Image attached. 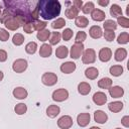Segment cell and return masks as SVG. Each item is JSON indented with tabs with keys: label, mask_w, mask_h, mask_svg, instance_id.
<instances>
[{
	"label": "cell",
	"mask_w": 129,
	"mask_h": 129,
	"mask_svg": "<svg viewBox=\"0 0 129 129\" xmlns=\"http://www.w3.org/2000/svg\"><path fill=\"white\" fill-rule=\"evenodd\" d=\"M94 120L99 124H105L108 120V115L102 110H96L94 112Z\"/></svg>",
	"instance_id": "cell-12"
},
{
	"label": "cell",
	"mask_w": 129,
	"mask_h": 129,
	"mask_svg": "<svg viewBox=\"0 0 129 129\" xmlns=\"http://www.w3.org/2000/svg\"><path fill=\"white\" fill-rule=\"evenodd\" d=\"M38 17L44 20H50L59 15L61 5L57 0H40L36 4Z\"/></svg>",
	"instance_id": "cell-1"
},
{
	"label": "cell",
	"mask_w": 129,
	"mask_h": 129,
	"mask_svg": "<svg viewBox=\"0 0 129 129\" xmlns=\"http://www.w3.org/2000/svg\"><path fill=\"white\" fill-rule=\"evenodd\" d=\"M12 94H13L14 98H16V99H18V100H24V99H26L27 96H28L27 90L24 89L23 87H16V88L13 90Z\"/></svg>",
	"instance_id": "cell-10"
},
{
	"label": "cell",
	"mask_w": 129,
	"mask_h": 129,
	"mask_svg": "<svg viewBox=\"0 0 129 129\" xmlns=\"http://www.w3.org/2000/svg\"><path fill=\"white\" fill-rule=\"evenodd\" d=\"M14 111L17 115H23L26 113L27 111V106L24 103H18L16 104V106L14 107Z\"/></svg>",
	"instance_id": "cell-35"
},
{
	"label": "cell",
	"mask_w": 129,
	"mask_h": 129,
	"mask_svg": "<svg viewBox=\"0 0 129 129\" xmlns=\"http://www.w3.org/2000/svg\"><path fill=\"white\" fill-rule=\"evenodd\" d=\"M91 120V115L90 113H81L77 116V122L80 127H86Z\"/></svg>",
	"instance_id": "cell-9"
},
{
	"label": "cell",
	"mask_w": 129,
	"mask_h": 129,
	"mask_svg": "<svg viewBox=\"0 0 129 129\" xmlns=\"http://www.w3.org/2000/svg\"><path fill=\"white\" fill-rule=\"evenodd\" d=\"M79 12H80V10L78 9V8H76L73 4L71 5V6H69L68 8H67V10H66V12H64V15H66V17L68 18V19H76L78 16H79Z\"/></svg>",
	"instance_id": "cell-17"
},
{
	"label": "cell",
	"mask_w": 129,
	"mask_h": 129,
	"mask_svg": "<svg viewBox=\"0 0 129 129\" xmlns=\"http://www.w3.org/2000/svg\"><path fill=\"white\" fill-rule=\"evenodd\" d=\"M109 94L112 98H121L124 95V89L120 86H113L109 89Z\"/></svg>",
	"instance_id": "cell-16"
},
{
	"label": "cell",
	"mask_w": 129,
	"mask_h": 129,
	"mask_svg": "<svg viewBox=\"0 0 129 129\" xmlns=\"http://www.w3.org/2000/svg\"><path fill=\"white\" fill-rule=\"evenodd\" d=\"M37 49V43L34 41H30L25 45V51L28 54H34Z\"/></svg>",
	"instance_id": "cell-34"
},
{
	"label": "cell",
	"mask_w": 129,
	"mask_h": 129,
	"mask_svg": "<svg viewBox=\"0 0 129 129\" xmlns=\"http://www.w3.org/2000/svg\"><path fill=\"white\" fill-rule=\"evenodd\" d=\"M9 36H10V34L6 29L0 28V40L1 41H7Z\"/></svg>",
	"instance_id": "cell-43"
},
{
	"label": "cell",
	"mask_w": 129,
	"mask_h": 129,
	"mask_svg": "<svg viewBox=\"0 0 129 129\" xmlns=\"http://www.w3.org/2000/svg\"><path fill=\"white\" fill-rule=\"evenodd\" d=\"M33 23H34V29L37 30V31H41V30L45 29V27L47 25L46 21H41V20H38V19L34 20Z\"/></svg>",
	"instance_id": "cell-38"
},
{
	"label": "cell",
	"mask_w": 129,
	"mask_h": 129,
	"mask_svg": "<svg viewBox=\"0 0 129 129\" xmlns=\"http://www.w3.org/2000/svg\"><path fill=\"white\" fill-rule=\"evenodd\" d=\"M100 6H103V7H106L108 4H109V0H98L97 2Z\"/></svg>",
	"instance_id": "cell-48"
},
{
	"label": "cell",
	"mask_w": 129,
	"mask_h": 129,
	"mask_svg": "<svg viewBox=\"0 0 129 129\" xmlns=\"http://www.w3.org/2000/svg\"><path fill=\"white\" fill-rule=\"evenodd\" d=\"M108 109L113 112V113H118L120 112L122 109H123V103L121 101H114V102H111L109 103L108 105Z\"/></svg>",
	"instance_id": "cell-23"
},
{
	"label": "cell",
	"mask_w": 129,
	"mask_h": 129,
	"mask_svg": "<svg viewBox=\"0 0 129 129\" xmlns=\"http://www.w3.org/2000/svg\"><path fill=\"white\" fill-rule=\"evenodd\" d=\"M1 13H2V10H1V8H0V15H1Z\"/></svg>",
	"instance_id": "cell-52"
},
{
	"label": "cell",
	"mask_w": 129,
	"mask_h": 129,
	"mask_svg": "<svg viewBox=\"0 0 129 129\" xmlns=\"http://www.w3.org/2000/svg\"><path fill=\"white\" fill-rule=\"evenodd\" d=\"M94 9H95V4L92 1H89L85 4H83V7H82V11L85 14H91Z\"/></svg>",
	"instance_id": "cell-32"
},
{
	"label": "cell",
	"mask_w": 129,
	"mask_h": 129,
	"mask_svg": "<svg viewBox=\"0 0 129 129\" xmlns=\"http://www.w3.org/2000/svg\"><path fill=\"white\" fill-rule=\"evenodd\" d=\"M23 30L27 34H31L35 29H34V23L33 21H28L23 25Z\"/></svg>",
	"instance_id": "cell-40"
},
{
	"label": "cell",
	"mask_w": 129,
	"mask_h": 129,
	"mask_svg": "<svg viewBox=\"0 0 129 129\" xmlns=\"http://www.w3.org/2000/svg\"><path fill=\"white\" fill-rule=\"evenodd\" d=\"M41 83L45 86H48V87L54 86L57 83V76L51 72L44 73L41 77Z\"/></svg>",
	"instance_id": "cell-3"
},
{
	"label": "cell",
	"mask_w": 129,
	"mask_h": 129,
	"mask_svg": "<svg viewBox=\"0 0 129 129\" xmlns=\"http://www.w3.org/2000/svg\"><path fill=\"white\" fill-rule=\"evenodd\" d=\"M122 13H123L122 9H121V7L118 4H112L111 5V7H110V14H111V16L118 18V17L122 16Z\"/></svg>",
	"instance_id": "cell-28"
},
{
	"label": "cell",
	"mask_w": 129,
	"mask_h": 129,
	"mask_svg": "<svg viewBox=\"0 0 129 129\" xmlns=\"http://www.w3.org/2000/svg\"><path fill=\"white\" fill-rule=\"evenodd\" d=\"M28 67V63H27V60L24 59V58H18L16 60L13 61L12 63V70L15 72V73H23Z\"/></svg>",
	"instance_id": "cell-6"
},
{
	"label": "cell",
	"mask_w": 129,
	"mask_h": 129,
	"mask_svg": "<svg viewBox=\"0 0 129 129\" xmlns=\"http://www.w3.org/2000/svg\"><path fill=\"white\" fill-rule=\"evenodd\" d=\"M90 129H101V128H99V127H97V126H92Z\"/></svg>",
	"instance_id": "cell-51"
},
{
	"label": "cell",
	"mask_w": 129,
	"mask_h": 129,
	"mask_svg": "<svg viewBox=\"0 0 129 129\" xmlns=\"http://www.w3.org/2000/svg\"><path fill=\"white\" fill-rule=\"evenodd\" d=\"M60 112V108L57 105H49L46 108V115L49 118H55Z\"/></svg>",
	"instance_id": "cell-20"
},
{
	"label": "cell",
	"mask_w": 129,
	"mask_h": 129,
	"mask_svg": "<svg viewBox=\"0 0 129 129\" xmlns=\"http://www.w3.org/2000/svg\"><path fill=\"white\" fill-rule=\"evenodd\" d=\"M50 25H51V27H52L53 29H60V28L64 27V25H66V20H64L63 18L59 17V18H56L54 21H52Z\"/></svg>",
	"instance_id": "cell-33"
},
{
	"label": "cell",
	"mask_w": 129,
	"mask_h": 129,
	"mask_svg": "<svg viewBox=\"0 0 129 129\" xmlns=\"http://www.w3.org/2000/svg\"><path fill=\"white\" fill-rule=\"evenodd\" d=\"M84 44L83 43H74L70 49V56L73 59H78L80 56H82L83 51H84Z\"/></svg>",
	"instance_id": "cell-4"
},
{
	"label": "cell",
	"mask_w": 129,
	"mask_h": 129,
	"mask_svg": "<svg viewBox=\"0 0 129 129\" xmlns=\"http://www.w3.org/2000/svg\"><path fill=\"white\" fill-rule=\"evenodd\" d=\"M7 57H8V55H7L6 50H4V49H0V62H4V61H6Z\"/></svg>",
	"instance_id": "cell-45"
},
{
	"label": "cell",
	"mask_w": 129,
	"mask_h": 129,
	"mask_svg": "<svg viewBox=\"0 0 129 129\" xmlns=\"http://www.w3.org/2000/svg\"><path fill=\"white\" fill-rule=\"evenodd\" d=\"M127 57V50L123 47H120V48H117L114 52V58L115 60L117 61H122L124 60L125 58Z\"/></svg>",
	"instance_id": "cell-21"
},
{
	"label": "cell",
	"mask_w": 129,
	"mask_h": 129,
	"mask_svg": "<svg viewBox=\"0 0 129 129\" xmlns=\"http://www.w3.org/2000/svg\"><path fill=\"white\" fill-rule=\"evenodd\" d=\"M61 37L64 41L71 40V38L73 37V30L71 28H64V30L61 33Z\"/></svg>",
	"instance_id": "cell-42"
},
{
	"label": "cell",
	"mask_w": 129,
	"mask_h": 129,
	"mask_svg": "<svg viewBox=\"0 0 129 129\" xmlns=\"http://www.w3.org/2000/svg\"><path fill=\"white\" fill-rule=\"evenodd\" d=\"M103 35L107 41H113L115 39V32L114 31H105L103 33Z\"/></svg>",
	"instance_id": "cell-44"
},
{
	"label": "cell",
	"mask_w": 129,
	"mask_h": 129,
	"mask_svg": "<svg viewBox=\"0 0 129 129\" xmlns=\"http://www.w3.org/2000/svg\"><path fill=\"white\" fill-rule=\"evenodd\" d=\"M93 102L98 105V106H102L107 102V96L105 93L103 92H96L93 95Z\"/></svg>",
	"instance_id": "cell-11"
},
{
	"label": "cell",
	"mask_w": 129,
	"mask_h": 129,
	"mask_svg": "<svg viewBox=\"0 0 129 129\" xmlns=\"http://www.w3.org/2000/svg\"><path fill=\"white\" fill-rule=\"evenodd\" d=\"M82 61L86 64L94 63L96 61V51L93 48H87L83 51L82 54Z\"/></svg>",
	"instance_id": "cell-2"
},
{
	"label": "cell",
	"mask_w": 129,
	"mask_h": 129,
	"mask_svg": "<svg viewBox=\"0 0 129 129\" xmlns=\"http://www.w3.org/2000/svg\"><path fill=\"white\" fill-rule=\"evenodd\" d=\"M121 124H122L124 127H126V128L129 127V116H128V115H125L124 117H122V119H121Z\"/></svg>",
	"instance_id": "cell-46"
},
{
	"label": "cell",
	"mask_w": 129,
	"mask_h": 129,
	"mask_svg": "<svg viewBox=\"0 0 129 129\" xmlns=\"http://www.w3.org/2000/svg\"><path fill=\"white\" fill-rule=\"evenodd\" d=\"M3 78H4V74H3L2 71H0V82L3 80Z\"/></svg>",
	"instance_id": "cell-49"
},
{
	"label": "cell",
	"mask_w": 129,
	"mask_h": 129,
	"mask_svg": "<svg viewBox=\"0 0 129 129\" xmlns=\"http://www.w3.org/2000/svg\"><path fill=\"white\" fill-rule=\"evenodd\" d=\"M12 42L16 46L21 45L24 42V36H23V34H21V33H15L13 35V37H12Z\"/></svg>",
	"instance_id": "cell-37"
},
{
	"label": "cell",
	"mask_w": 129,
	"mask_h": 129,
	"mask_svg": "<svg viewBox=\"0 0 129 129\" xmlns=\"http://www.w3.org/2000/svg\"><path fill=\"white\" fill-rule=\"evenodd\" d=\"M75 24H76V26H78L80 28H85V27H87L89 25V19L86 16L79 15L75 19Z\"/></svg>",
	"instance_id": "cell-24"
},
{
	"label": "cell",
	"mask_w": 129,
	"mask_h": 129,
	"mask_svg": "<svg viewBox=\"0 0 129 129\" xmlns=\"http://www.w3.org/2000/svg\"><path fill=\"white\" fill-rule=\"evenodd\" d=\"M49 36H50V31L48 29H46V28L41 30V31H38L37 34H36L37 39L40 40V41H46L49 38Z\"/></svg>",
	"instance_id": "cell-31"
},
{
	"label": "cell",
	"mask_w": 129,
	"mask_h": 129,
	"mask_svg": "<svg viewBox=\"0 0 129 129\" xmlns=\"http://www.w3.org/2000/svg\"><path fill=\"white\" fill-rule=\"evenodd\" d=\"M123 72H124V69H123V67L120 66V64H114V66H112V67L110 68V70H109V73H110L113 77H120V76L123 74Z\"/></svg>",
	"instance_id": "cell-26"
},
{
	"label": "cell",
	"mask_w": 129,
	"mask_h": 129,
	"mask_svg": "<svg viewBox=\"0 0 129 129\" xmlns=\"http://www.w3.org/2000/svg\"><path fill=\"white\" fill-rule=\"evenodd\" d=\"M69 55V48L64 45H59L55 49V56L58 58H66Z\"/></svg>",
	"instance_id": "cell-25"
},
{
	"label": "cell",
	"mask_w": 129,
	"mask_h": 129,
	"mask_svg": "<svg viewBox=\"0 0 129 129\" xmlns=\"http://www.w3.org/2000/svg\"><path fill=\"white\" fill-rule=\"evenodd\" d=\"M72 4H73L76 8H78L79 10H81L82 7H83V1H82V0H74V1L72 2Z\"/></svg>",
	"instance_id": "cell-47"
},
{
	"label": "cell",
	"mask_w": 129,
	"mask_h": 129,
	"mask_svg": "<svg viewBox=\"0 0 129 129\" xmlns=\"http://www.w3.org/2000/svg\"><path fill=\"white\" fill-rule=\"evenodd\" d=\"M98 56H99V59L101 61H103V62L109 61L111 59V57H112V50H111V48H109V47L101 48L100 51H99Z\"/></svg>",
	"instance_id": "cell-8"
},
{
	"label": "cell",
	"mask_w": 129,
	"mask_h": 129,
	"mask_svg": "<svg viewBox=\"0 0 129 129\" xmlns=\"http://www.w3.org/2000/svg\"><path fill=\"white\" fill-rule=\"evenodd\" d=\"M91 17L94 21H97V22H101V21H104L105 20V17H106V13L101 10V9H98V8H95L92 13H91Z\"/></svg>",
	"instance_id": "cell-14"
},
{
	"label": "cell",
	"mask_w": 129,
	"mask_h": 129,
	"mask_svg": "<svg viewBox=\"0 0 129 129\" xmlns=\"http://www.w3.org/2000/svg\"><path fill=\"white\" fill-rule=\"evenodd\" d=\"M103 27H104L105 31H114L117 28V23L112 19H108V20H105Z\"/></svg>",
	"instance_id": "cell-29"
},
{
	"label": "cell",
	"mask_w": 129,
	"mask_h": 129,
	"mask_svg": "<svg viewBox=\"0 0 129 129\" xmlns=\"http://www.w3.org/2000/svg\"><path fill=\"white\" fill-rule=\"evenodd\" d=\"M129 41V33L124 31V32H121L119 34V36L117 37V42L119 44H126L128 43Z\"/></svg>",
	"instance_id": "cell-36"
},
{
	"label": "cell",
	"mask_w": 129,
	"mask_h": 129,
	"mask_svg": "<svg viewBox=\"0 0 129 129\" xmlns=\"http://www.w3.org/2000/svg\"><path fill=\"white\" fill-rule=\"evenodd\" d=\"M78 92L81 95H83V96L88 95L91 92V86H90V84L87 83V82H81L78 85Z\"/></svg>",
	"instance_id": "cell-22"
},
{
	"label": "cell",
	"mask_w": 129,
	"mask_h": 129,
	"mask_svg": "<svg viewBox=\"0 0 129 129\" xmlns=\"http://www.w3.org/2000/svg\"><path fill=\"white\" fill-rule=\"evenodd\" d=\"M112 80L110 78H102L100 81H98V87L101 89H107L109 90L112 87Z\"/></svg>",
	"instance_id": "cell-27"
},
{
	"label": "cell",
	"mask_w": 129,
	"mask_h": 129,
	"mask_svg": "<svg viewBox=\"0 0 129 129\" xmlns=\"http://www.w3.org/2000/svg\"><path fill=\"white\" fill-rule=\"evenodd\" d=\"M52 100L55 102H63L69 98V91L64 88H60L55 90L52 93Z\"/></svg>",
	"instance_id": "cell-5"
},
{
	"label": "cell",
	"mask_w": 129,
	"mask_h": 129,
	"mask_svg": "<svg viewBox=\"0 0 129 129\" xmlns=\"http://www.w3.org/2000/svg\"><path fill=\"white\" fill-rule=\"evenodd\" d=\"M126 8H127V9H126V14H127V16H129V4L127 5Z\"/></svg>",
	"instance_id": "cell-50"
},
{
	"label": "cell",
	"mask_w": 129,
	"mask_h": 129,
	"mask_svg": "<svg viewBox=\"0 0 129 129\" xmlns=\"http://www.w3.org/2000/svg\"><path fill=\"white\" fill-rule=\"evenodd\" d=\"M61 38V34L57 31H53L50 32V36H49V44L50 45H56Z\"/></svg>",
	"instance_id": "cell-30"
},
{
	"label": "cell",
	"mask_w": 129,
	"mask_h": 129,
	"mask_svg": "<svg viewBox=\"0 0 129 129\" xmlns=\"http://www.w3.org/2000/svg\"><path fill=\"white\" fill-rule=\"evenodd\" d=\"M57 126L60 129H70L73 126V119L69 115H63L57 120Z\"/></svg>",
	"instance_id": "cell-7"
},
{
	"label": "cell",
	"mask_w": 129,
	"mask_h": 129,
	"mask_svg": "<svg viewBox=\"0 0 129 129\" xmlns=\"http://www.w3.org/2000/svg\"><path fill=\"white\" fill-rule=\"evenodd\" d=\"M117 24L121 25L122 27L124 28H129V19L127 17H124V16H120L117 18Z\"/></svg>",
	"instance_id": "cell-41"
},
{
	"label": "cell",
	"mask_w": 129,
	"mask_h": 129,
	"mask_svg": "<svg viewBox=\"0 0 129 129\" xmlns=\"http://www.w3.org/2000/svg\"><path fill=\"white\" fill-rule=\"evenodd\" d=\"M52 53V48H51V45L50 44H47V43H43L40 48H39V55L41 57H48L50 56Z\"/></svg>",
	"instance_id": "cell-18"
},
{
	"label": "cell",
	"mask_w": 129,
	"mask_h": 129,
	"mask_svg": "<svg viewBox=\"0 0 129 129\" xmlns=\"http://www.w3.org/2000/svg\"><path fill=\"white\" fill-rule=\"evenodd\" d=\"M76 63L74 61H66L60 64V71L63 74H72L76 71Z\"/></svg>",
	"instance_id": "cell-13"
},
{
	"label": "cell",
	"mask_w": 129,
	"mask_h": 129,
	"mask_svg": "<svg viewBox=\"0 0 129 129\" xmlns=\"http://www.w3.org/2000/svg\"><path fill=\"white\" fill-rule=\"evenodd\" d=\"M89 34H90V36L92 38L98 39V38L103 36V30L99 25H93L89 29Z\"/></svg>",
	"instance_id": "cell-15"
},
{
	"label": "cell",
	"mask_w": 129,
	"mask_h": 129,
	"mask_svg": "<svg viewBox=\"0 0 129 129\" xmlns=\"http://www.w3.org/2000/svg\"><path fill=\"white\" fill-rule=\"evenodd\" d=\"M85 76L89 80H96L97 77L99 76V71L95 67H89L88 69L85 70Z\"/></svg>",
	"instance_id": "cell-19"
},
{
	"label": "cell",
	"mask_w": 129,
	"mask_h": 129,
	"mask_svg": "<svg viewBox=\"0 0 129 129\" xmlns=\"http://www.w3.org/2000/svg\"><path fill=\"white\" fill-rule=\"evenodd\" d=\"M115 129H122V128H119V127H118V128H115Z\"/></svg>",
	"instance_id": "cell-53"
},
{
	"label": "cell",
	"mask_w": 129,
	"mask_h": 129,
	"mask_svg": "<svg viewBox=\"0 0 129 129\" xmlns=\"http://www.w3.org/2000/svg\"><path fill=\"white\" fill-rule=\"evenodd\" d=\"M86 39H87V33L85 31H79V32H77L76 38H75V42L76 43H83Z\"/></svg>",
	"instance_id": "cell-39"
}]
</instances>
